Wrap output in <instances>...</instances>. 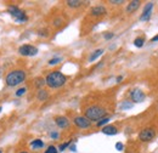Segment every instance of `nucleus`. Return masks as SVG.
Returning a JSON list of instances; mask_svg holds the SVG:
<instances>
[{"instance_id": "f257e3e1", "label": "nucleus", "mask_w": 158, "mask_h": 153, "mask_svg": "<svg viewBox=\"0 0 158 153\" xmlns=\"http://www.w3.org/2000/svg\"><path fill=\"white\" fill-rule=\"evenodd\" d=\"M66 80H67L66 76H63L59 71L49 73L48 76H46V79H45L46 84H48L50 88H52V89H56V88L62 86V85L66 83Z\"/></svg>"}, {"instance_id": "f03ea898", "label": "nucleus", "mask_w": 158, "mask_h": 153, "mask_svg": "<svg viewBox=\"0 0 158 153\" xmlns=\"http://www.w3.org/2000/svg\"><path fill=\"white\" fill-rule=\"evenodd\" d=\"M24 79H26V72L17 69V71L10 72L5 78V81H6L7 86H17V85H20L21 83L24 81Z\"/></svg>"}, {"instance_id": "7ed1b4c3", "label": "nucleus", "mask_w": 158, "mask_h": 153, "mask_svg": "<svg viewBox=\"0 0 158 153\" xmlns=\"http://www.w3.org/2000/svg\"><path fill=\"white\" fill-rule=\"evenodd\" d=\"M105 114H106V111L100 107V106H91L89 107L86 111H85V115L89 120H100L102 118H105Z\"/></svg>"}, {"instance_id": "20e7f679", "label": "nucleus", "mask_w": 158, "mask_h": 153, "mask_svg": "<svg viewBox=\"0 0 158 153\" xmlns=\"http://www.w3.org/2000/svg\"><path fill=\"white\" fill-rule=\"evenodd\" d=\"M7 12L14 17V19L17 22V23H24L28 17L26 16V14L19 9L17 6H14V5H11V6H9V9H7Z\"/></svg>"}, {"instance_id": "39448f33", "label": "nucleus", "mask_w": 158, "mask_h": 153, "mask_svg": "<svg viewBox=\"0 0 158 153\" xmlns=\"http://www.w3.org/2000/svg\"><path fill=\"white\" fill-rule=\"evenodd\" d=\"M19 52H20L22 56H35L38 54V49L33 45H22L19 49Z\"/></svg>"}, {"instance_id": "423d86ee", "label": "nucleus", "mask_w": 158, "mask_h": 153, "mask_svg": "<svg viewBox=\"0 0 158 153\" xmlns=\"http://www.w3.org/2000/svg\"><path fill=\"white\" fill-rule=\"evenodd\" d=\"M155 136H156L155 130H153V129L147 128V129H143V130H141V131H140V134H139V140L147 142V141L153 140V139H155Z\"/></svg>"}, {"instance_id": "0eeeda50", "label": "nucleus", "mask_w": 158, "mask_h": 153, "mask_svg": "<svg viewBox=\"0 0 158 153\" xmlns=\"http://www.w3.org/2000/svg\"><path fill=\"white\" fill-rule=\"evenodd\" d=\"M130 97H131V101H133V102L140 103V102H143V101H145L146 95H145L143 91H141L140 89H134V90H131V93H130Z\"/></svg>"}, {"instance_id": "6e6552de", "label": "nucleus", "mask_w": 158, "mask_h": 153, "mask_svg": "<svg viewBox=\"0 0 158 153\" xmlns=\"http://www.w3.org/2000/svg\"><path fill=\"white\" fill-rule=\"evenodd\" d=\"M73 123H74L78 128H81V129H86V128H89L90 124H91V122H90L86 117H76L74 120H73Z\"/></svg>"}, {"instance_id": "1a4fd4ad", "label": "nucleus", "mask_w": 158, "mask_h": 153, "mask_svg": "<svg viewBox=\"0 0 158 153\" xmlns=\"http://www.w3.org/2000/svg\"><path fill=\"white\" fill-rule=\"evenodd\" d=\"M152 9H153V2H147L143 7V12L140 16V21H148L152 15Z\"/></svg>"}, {"instance_id": "9d476101", "label": "nucleus", "mask_w": 158, "mask_h": 153, "mask_svg": "<svg viewBox=\"0 0 158 153\" xmlns=\"http://www.w3.org/2000/svg\"><path fill=\"white\" fill-rule=\"evenodd\" d=\"M55 123H56V125L61 128V129H64V128H68V125H69V120L66 118V117H57L56 119H55Z\"/></svg>"}, {"instance_id": "9b49d317", "label": "nucleus", "mask_w": 158, "mask_h": 153, "mask_svg": "<svg viewBox=\"0 0 158 153\" xmlns=\"http://www.w3.org/2000/svg\"><path fill=\"white\" fill-rule=\"evenodd\" d=\"M101 131L105 135H116L118 133V130H117V128L114 125H105Z\"/></svg>"}, {"instance_id": "f8f14e48", "label": "nucleus", "mask_w": 158, "mask_h": 153, "mask_svg": "<svg viewBox=\"0 0 158 153\" xmlns=\"http://www.w3.org/2000/svg\"><path fill=\"white\" fill-rule=\"evenodd\" d=\"M106 14V9L103 6H95L91 9V15L93 16H102Z\"/></svg>"}, {"instance_id": "ddd939ff", "label": "nucleus", "mask_w": 158, "mask_h": 153, "mask_svg": "<svg viewBox=\"0 0 158 153\" xmlns=\"http://www.w3.org/2000/svg\"><path fill=\"white\" fill-rule=\"evenodd\" d=\"M140 4H141V2H140L139 0L130 1V2H129V5L127 6V11H128V12H133V11H135L139 6H140Z\"/></svg>"}, {"instance_id": "4468645a", "label": "nucleus", "mask_w": 158, "mask_h": 153, "mask_svg": "<svg viewBox=\"0 0 158 153\" xmlns=\"http://www.w3.org/2000/svg\"><path fill=\"white\" fill-rule=\"evenodd\" d=\"M31 147L33 148V150H39V148H43L44 147V142L39 140V139H37V140H33L32 142H31Z\"/></svg>"}, {"instance_id": "2eb2a0df", "label": "nucleus", "mask_w": 158, "mask_h": 153, "mask_svg": "<svg viewBox=\"0 0 158 153\" xmlns=\"http://www.w3.org/2000/svg\"><path fill=\"white\" fill-rule=\"evenodd\" d=\"M102 54H103V50H102V49H99V50L94 51V52H93V55L89 57V61H90V62H94V61L99 57V56H101Z\"/></svg>"}, {"instance_id": "dca6fc26", "label": "nucleus", "mask_w": 158, "mask_h": 153, "mask_svg": "<svg viewBox=\"0 0 158 153\" xmlns=\"http://www.w3.org/2000/svg\"><path fill=\"white\" fill-rule=\"evenodd\" d=\"M37 97H38V100H39V101H45V100L49 97V94H48L45 90L40 89L39 91H38V95H37Z\"/></svg>"}, {"instance_id": "f3484780", "label": "nucleus", "mask_w": 158, "mask_h": 153, "mask_svg": "<svg viewBox=\"0 0 158 153\" xmlns=\"http://www.w3.org/2000/svg\"><path fill=\"white\" fill-rule=\"evenodd\" d=\"M81 4H83V1H79V0H68L67 1V5L69 7H79Z\"/></svg>"}, {"instance_id": "a211bd4d", "label": "nucleus", "mask_w": 158, "mask_h": 153, "mask_svg": "<svg viewBox=\"0 0 158 153\" xmlns=\"http://www.w3.org/2000/svg\"><path fill=\"white\" fill-rule=\"evenodd\" d=\"M143 44H145V38L143 37H138V38L134 40V45L136 48H142Z\"/></svg>"}, {"instance_id": "6ab92c4d", "label": "nucleus", "mask_w": 158, "mask_h": 153, "mask_svg": "<svg viewBox=\"0 0 158 153\" xmlns=\"http://www.w3.org/2000/svg\"><path fill=\"white\" fill-rule=\"evenodd\" d=\"M133 106H134L133 102H130V101H124V102L120 105V108H122V110H129V108H131Z\"/></svg>"}, {"instance_id": "aec40b11", "label": "nucleus", "mask_w": 158, "mask_h": 153, "mask_svg": "<svg viewBox=\"0 0 158 153\" xmlns=\"http://www.w3.org/2000/svg\"><path fill=\"white\" fill-rule=\"evenodd\" d=\"M46 84V81H45V79H43V78H38L37 80H35V86L37 88H41V86H44Z\"/></svg>"}, {"instance_id": "412c9836", "label": "nucleus", "mask_w": 158, "mask_h": 153, "mask_svg": "<svg viewBox=\"0 0 158 153\" xmlns=\"http://www.w3.org/2000/svg\"><path fill=\"white\" fill-rule=\"evenodd\" d=\"M110 122V118H107V117H105V118H102V119H100L99 122H98V126H103L105 124H107Z\"/></svg>"}, {"instance_id": "4be33fe9", "label": "nucleus", "mask_w": 158, "mask_h": 153, "mask_svg": "<svg viewBox=\"0 0 158 153\" xmlns=\"http://www.w3.org/2000/svg\"><path fill=\"white\" fill-rule=\"evenodd\" d=\"M62 61V58L61 57H54V58H51L50 61H49V64L50 66H54V64H57V63H60Z\"/></svg>"}, {"instance_id": "5701e85b", "label": "nucleus", "mask_w": 158, "mask_h": 153, "mask_svg": "<svg viewBox=\"0 0 158 153\" xmlns=\"http://www.w3.org/2000/svg\"><path fill=\"white\" fill-rule=\"evenodd\" d=\"M57 152H59V151H57V148H56L55 146H49L48 150L44 153H57Z\"/></svg>"}, {"instance_id": "b1692460", "label": "nucleus", "mask_w": 158, "mask_h": 153, "mask_svg": "<svg viewBox=\"0 0 158 153\" xmlns=\"http://www.w3.org/2000/svg\"><path fill=\"white\" fill-rule=\"evenodd\" d=\"M69 145H71V141H68V142H64V143H62V145H60L59 150H60V151H61V152H62V151H64V150H66V148H67V147H68Z\"/></svg>"}, {"instance_id": "393cba45", "label": "nucleus", "mask_w": 158, "mask_h": 153, "mask_svg": "<svg viewBox=\"0 0 158 153\" xmlns=\"http://www.w3.org/2000/svg\"><path fill=\"white\" fill-rule=\"evenodd\" d=\"M26 91H27V89L26 88H21V89H19L17 91H16V96H22V95H24L26 94Z\"/></svg>"}, {"instance_id": "a878e982", "label": "nucleus", "mask_w": 158, "mask_h": 153, "mask_svg": "<svg viewBox=\"0 0 158 153\" xmlns=\"http://www.w3.org/2000/svg\"><path fill=\"white\" fill-rule=\"evenodd\" d=\"M116 148H117L118 151H123L124 146H123V143H122V142H117V143H116Z\"/></svg>"}, {"instance_id": "bb28decb", "label": "nucleus", "mask_w": 158, "mask_h": 153, "mask_svg": "<svg viewBox=\"0 0 158 153\" xmlns=\"http://www.w3.org/2000/svg\"><path fill=\"white\" fill-rule=\"evenodd\" d=\"M103 37H105V39H106V40H110L111 38H113V33H106Z\"/></svg>"}, {"instance_id": "cd10ccee", "label": "nucleus", "mask_w": 158, "mask_h": 153, "mask_svg": "<svg viewBox=\"0 0 158 153\" xmlns=\"http://www.w3.org/2000/svg\"><path fill=\"white\" fill-rule=\"evenodd\" d=\"M110 2H111V4H123L124 1H123V0H111Z\"/></svg>"}, {"instance_id": "c85d7f7f", "label": "nucleus", "mask_w": 158, "mask_h": 153, "mask_svg": "<svg viewBox=\"0 0 158 153\" xmlns=\"http://www.w3.org/2000/svg\"><path fill=\"white\" fill-rule=\"evenodd\" d=\"M51 137H52V139H57V137H59V134H57V133H51Z\"/></svg>"}, {"instance_id": "c756f323", "label": "nucleus", "mask_w": 158, "mask_h": 153, "mask_svg": "<svg viewBox=\"0 0 158 153\" xmlns=\"http://www.w3.org/2000/svg\"><path fill=\"white\" fill-rule=\"evenodd\" d=\"M155 41H158V34L157 35H155L153 38L151 39V43H155Z\"/></svg>"}, {"instance_id": "7c9ffc66", "label": "nucleus", "mask_w": 158, "mask_h": 153, "mask_svg": "<svg viewBox=\"0 0 158 153\" xmlns=\"http://www.w3.org/2000/svg\"><path fill=\"white\" fill-rule=\"evenodd\" d=\"M71 151H73V152H76L77 151V147L73 145V146H71Z\"/></svg>"}, {"instance_id": "2f4dec72", "label": "nucleus", "mask_w": 158, "mask_h": 153, "mask_svg": "<svg viewBox=\"0 0 158 153\" xmlns=\"http://www.w3.org/2000/svg\"><path fill=\"white\" fill-rule=\"evenodd\" d=\"M122 79H123V76H117V83H120V81H122Z\"/></svg>"}, {"instance_id": "473e14b6", "label": "nucleus", "mask_w": 158, "mask_h": 153, "mask_svg": "<svg viewBox=\"0 0 158 153\" xmlns=\"http://www.w3.org/2000/svg\"><path fill=\"white\" fill-rule=\"evenodd\" d=\"M20 153H28V152H20Z\"/></svg>"}, {"instance_id": "72a5a7b5", "label": "nucleus", "mask_w": 158, "mask_h": 153, "mask_svg": "<svg viewBox=\"0 0 158 153\" xmlns=\"http://www.w3.org/2000/svg\"><path fill=\"white\" fill-rule=\"evenodd\" d=\"M0 112H1V107H0Z\"/></svg>"}, {"instance_id": "f704fd0d", "label": "nucleus", "mask_w": 158, "mask_h": 153, "mask_svg": "<svg viewBox=\"0 0 158 153\" xmlns=\"http://www.w3.org/2000/svg\"><path fill=\"white\" fill-rule=\"evenodd\" d=\"M0 153H1V151H0Z\"/></svg>"}]
</instances>
